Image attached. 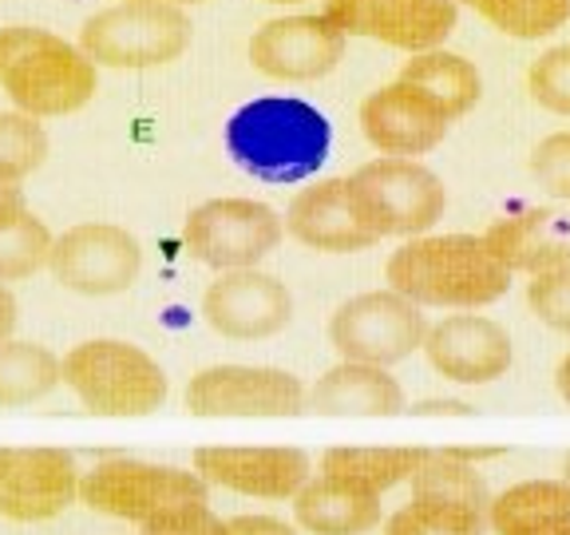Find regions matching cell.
Returning a JSON list of instances; mask_svg holds the SVG:
<instances>
[{"instance_id":"obj_1","label":"cell","mask_w":570,"mask_h":535,"mask_svg":"<svg viewBox=\"0 0 570 535\" xmlns=\"http://www.w3.org/2000/svg\"><path fill=\"white\" fill-rule=\"evenodd\" d=\"M389 290L420 310H483L508 294L511 270L491 254L483 234H420L389 254Z\"/></svg>"},{"instance_id":"obj_2","label":"cell","mask_w":570,"mask_h":535,"mask_svg":"<svg viewBox=\"0 0 570 535\" xmlns=\"http://www.w3.org/2000/svg\"><path fill=\"white\" fill-rule=\"evenodd\" d=\"M330 119L294 96H262L242 104L226 124V152L262 183H297L330 159Z\"/></svg>"},{"instance_id":"obj_3","label":"cell","mask_w":570,"mask_h":535,"mask_svg":"<svg viewBox=\"0 0 570 535\" xmlns=\"http://www.w3.org/2000/svg\"><path fill=\"white\" fill-rule=\"evenodd\" d=\"M0 91L24 116H71L96 96V64L48 28L9 25L0 28Z\"/></svg>"},{"instance_id":"obj_4","label":"cell","mask_w":570,"mask_h":535,"mask_svg":"<svg viewBox=\"0 0 570 535\" xmlns=\"http://www.w3.org/2000/svg\"><path fill=\"white\" fill-rule=\"evenodd\" d=\"M80 504L99 516L127 519L139 532H147L178 512L210 504V484L195 468L111 456V460H99L96 468L83 473Z\"/></svg>"},{"instance_id":"obj_5","label":"cell","mask_w":570,"mask_h":535,"mask_svg":"<svg viewBox=\"0 0 570 535\" xmlns=\"http://www.w3.org/2000/svg\"><path fill=\"white\" fill-rule=\"evenodd\" d=\"M63 385L96 417H151L167 405L170 381L147 349L119 338H96L63 357Z\"/></svg>"},{"instance_id":"obj_6","label":"cell","mask_w":570,"mask_h":535,"mask_svg":"<svg viewBox=\"0 0 570 535\" xmlns=\"http://www.w3.org/2000/svg\"><path fill=\"white\" fill-rule=\"evenodd\" d=\"M361 218L376 239H420L444 218V178L420 159L381 155L348 175Z\"/></svg>"},{"instance_id":"obj_7","label":"cell","mask_w":570,"mask_h":535,"mask_svg":"<svg viewBox=\"0 0 570 535\" xmlns=\"http://www.w3.org/2000/svg\"><path fill=\"white\" fill-rule=\"evenodd\" d=\"M195 40V25L175 4H111L83 20L80 48L96 68L142 71L175 64Z\"/></svg>"},{"instance_id":"obj_8","label":"cell","mask_w":570,"mask_h":535,"mask_svg":"<svg viewBox=\"0 0 570 535\" xmlns=\"http://www.w3.org/2000/svg\"><path fill=\"white\" fill-rule=\"evenodd\" d=\"M285 239V218L258 198H210L183 223V246L203 266L230 274L254 270Z\"/></svg>"},{"instance_id":"obj_9","label":"cell","mask_w":570,"mask_h":535,"mask_svg":"<svg viewBox=\"0 0 570 535\" xmlns=\"http://www.w3.org/2000/svg\"><path fill=\"white\" fill-rule=\"evenodd\" d=\"M428 318L416 302L396 290H368L341 302L330 318V346L341 361H365V366H396L424 349Z\"/></svg>"},{"instance_id":"obj_10","label":"cell","mask_w":570,"mask_h":535,"mask_svg":"<svg viewBox=\"0 0 570 535\" xmlns=\"http://www.w3.org/2000/svg\"><path fill=\"white\" fill-rule=\"evenodd\" d=\"M309 389L277 366H210L187 381L183 405L190 417H297Z\"/></svg>"},{"instance_id":"obj_11","label":"cell","mask_w":570,"mask_h":535,"mask_svg":"<svg viewBox=\"0 0 570 535\" xmlns=\"http://www.w3.org/2000/svg\"><path fill=\"white\" fill-rule=\"evenodd\" d=\"M52 278L83 298H111L131 290L142 270V246L127 226L80 223L52 242Z\"/></svg>"},{"instance_id":"obj_12","label":"cell","mask_w":570,"mask_h":535,"mask_svg":"<svg viewBox=\"0 0 570 535\" xmlns=\"http://www.w3.org/2000/svg\"><path fill=\"white\" fill-rule=\"evenodd\" d=\"M190 468L210 488L269 504H294L313 480V456L294 445H203L190 456Z\"/></svg>"},{"instance_id":"obj_13","label":"cell","mask_w":570,"mask_h":535,"mask_svg":"<svg viewBox=\"0 0 570 535\" xmlns=\"http://www.w3.org/2000/svg\"><path fill=\"white\" fill-rule=\"evenodd\" d=\"M80 464L63 448H0V516L12 524H45L63 516L80 499Z\"/></svg>"},{"instance_id":"obj_14","label":"cell","mask_w":570,"mask_h":535,"mask_svg":"<svg viewBox=\"0 0 570 535\" xmlns=\"http://www.w3.org/2000/svg\"><path fill=\"white\" fill-rule=\"evenodd\" d=\"M321 17L345 36H365L404 52H432L455 32V0H325Z\"/></svg>"},{"instance_id":"obj_15","label":"cell","mask_w":570,"mask_h":535,"mask_svg":"<svg viewBox=\"0 0 570 535\" xmlns=\"http://www.w3.org/2000/svg\"><path fill=\"white\" fill-rule=\"evenodd\" d=\"M348 36L317 12L274 17L249 36V64L269 80L305 84L330 76L345 60Z\"/></svg>"},{"instance_id":"obj_16","label":"cell","mask_w":570,"mask_h":535,"mask_svg":"<svg viewBox=\"0 0 570 535\" xmlns=\"http://www.w3.org/2000/svg\"><path fill=\"white\" fill-rule=\"evenodd\" d=\"M294 318V298L266 270H230L218 274L203 294V321L218 338L262 341L274 338Z\"/></svg>"},{"instance_id":"obj_17","label":"cell","mask_w":570,"mask_h":535,"mask_svg":"<svg viewBox=\"0 0 570 535\" xmlns=\"http://www.w3.org/2000/svg\"><path fill=\"white\" fill-rule=\"evenodd\" d=\"M424 357L444 381L475 389V385H491L499 377H508L515 349H511V333L495 318L468 310L448 313L436 325H428Z\"/></svg>"},{"instance_id":"obj_18","label":"cell","mask_w":570,"mask_h":535,"mask_svg":"<svg viewBox=\"0 0 570 535\" xmlns=\"http://www.w3.org/2000/svg\"><path fill=\"white\" fill-rule=\"evenodd\" d=\"M361 132L381 155H396V159H416L440 147L452 127V119L440 111L424 91L412 84H384V88L368 91L361 104Z\"/></svg>"},{"instance_id":"obj_19","label":"cell","mask_w":570,"mask_h":535,"mask_svg":"<svg viewBox=\"0 0 570 535\" xmlns=\"http://www.w3.org/2000/svg\"><path fill=\"white\" fill-rule=\"evenodd\" d=\"M285 234H294L305 250H317V254H356L381 242L361 218L348 175L321 178L313 187L297 191L285 211Z\"/></svg>"},{"instance_id":"obj_20","label":"cell","mask_w":570,"mask_h":535,"mask_svg":"<svg viewBox=\"0 0 570 535\" xmlns=\"http://www.w3.org/2000/svg\"><path fill=\"white\" fill-rule=\"evenodd\" d=\"M309 412L321 417H396L409 412L401 381L381 366L365 361H341L330 373H321L309 389Z\"/></svg>"},{"instance_id":"obj_21","label":"cell","mask_w":570,"mask_h":535,"mask_svg":"<svg viewBox=\"0 0 570 535\" xmlns=\"http://www.w3.org/2000/svg\"><path fill=\"white\" fill-rule=\"evenodd\" d=\"M491 254H495L511 274H543V270L567 266L570 262V231L559 223V214L547 206L519 211L511 218H499L483 231Z\"/></svg>"},{"instance_id":"obj_22","label":"cell","mask_w":570,"mask_h":535,"mask_svg":"<svg viewBox=\"0 0 570 535\" xmlns=\"http://www.w3.org/2000/svg\"><path fill=\"white\" fill-rule=\"evenodd\" d=\"M294 524L309 535H368L384 524V504L373 492L317 473L297 492Z\"/></svg>"},{"instance_id":"obj_23","label":"cell","mask_w":570,"mask_h":535,"mask_svg":"<svg viewBox=\"0 0 570 535\" xmlns=\"http://www.w3.org/2000/svg\"><path fill=\"white\" fill-rule=\"evenodd\" d=\"M428 453L432 448L412 445H333L321 453V473L384 496L396 484H409L420 464L428 460Z\"/></svg>"},{"instance_id":"obj_24","label":"cell","mask_w":570,"mask_h":535,"mask_svg":"<svg viewBox=\"0 0 570 535\" xmlns=\"http://www.w3.org/2000/svg\"><path fill=\"white\" fill-rule=\"evenodd\" d=\"M401 84H412L416 91H424L432 104L444 111L448 119L468 116L483 96V76L468 56L448 52V48H432V52H416L412 60H404Z\"/></svg>"},{"instance_id":"obj_25","label":"cell","mask_w":570,"mask_h":535,"mask_svg":"<svg viewBox=\"0 0 570 535\" xmlns=\"http://www.w3.org/2000/svg\"><path fill=\"white\" fill-rule=\"evenodd\" d=\"M570 519V484L562 480H519L491 496L488 527L495 535H534Z\"/></svg>"},{"instance_id":"obj_26","label":"cell","mask_w":570,"mask_h":535,"mask_svg":"<svg viewBox=\"0 0 570 535\" xmlns=\"http://www.w3.org/2000/svg\"><path fill=\"white\" fill-rule=\"evenodd\" d=\"M63 385V361L40 341H0V409H24Z\"/></svg>"},{"instance_id":"obj_27","label":"cell","mask_w":570,"mask_h":535,"mask_svg":"<svg viewBox=\"0 0 570 535\" xmlns=\"http://www.w3.org/2000/svg\"><path fill=\"white\" fill-rule=\"evenodd\" d=\"M488 504L452 496H409L404 508L384 519V535H483Z\"/></svg>"},{"instance_id":"obj_28","label":"cell","mask_w":570,"mask_h":535,"mask_svg":"<svg viewBox=\"0 0 570 535\" xmlns=\"http://www.w3.org/2000/svg\"><path fill=\"white\" fill-rule=\"evenodd\" d=\"M511 40H543L570 20V0H455Z\"/></svg>"},{"instance_id":"obj_29","label":"cell","mask_w":570,"mask_h":535,"mask_svg":"<svg viewBox=\"0 0 570 535\" xmlns=\"http://www.w3.org/2000/svg\"><path fill=\"white\" fill-rule=\"evenodd\" d=\"M48 159V132L36 116L0 111V183H20Z\"/></svg>"},{"instance_id":"obj_30","label":"cell","mask_w":570,"mask_h":535,"mask_svg":"<svg viewBox=\"0 0 570 535\" xmlns=\"http://www.w3.org/2000/svg\"><path fill=\"white\" fill-rule=\"evenodd\" d=\"M52 231H48L32 211L20 214L17 223L0 226V282H20L32 278L52 259Z\"/></svg>"},{"instance_id":"obj_31","label":"cell","mask_w":570,"mask_h":535,"mask_svg":"<svg viewBox=\"0 0 570 535\" xmlns=\"http://www.w3.org/2000/svg\"><path fill=\"white\" fill-rule=\"evenodd\" d=\"M527 91L534 104L554 111V116H570V45L547 48L527 68Z\"/></svg>"},{"instance_id":"obj_32","label":"cell","mask_w":570,"mask_h":535,"mask_svg":"<svg viewBox=\"0 0 570 535\" xmlns=\"http://www.w3.org/2000/svg\"><path fill=\"white\" fill-rule=\"evenodd\" d=\"M527 305H531V313L543 325H551L554 333H567L570 338V262L534 274L527 282Z\"/></svg>"},{"instance_id":"obj_33","label":"cell","mask_w":570,"mask_h":535,"mask_svg":"<svg viewBox=\"0 0 570 535\" xmlns=\"http://www.w3.org/2000/svg\"><path fill=\"white\" fill-rule=\"evenodd\" d=\"M531 175L547 195L570 203V132H554L534 143L531 152Z\"/></svg>"},{"instance_id":"obj_34","label":"cell","mask_w":570,"mask_h":535,"mask_svg":"<svg viewBox=\"0 0 570 535\" xmlns=\"http://www.w3.org/2000/svg\"><path fill=\"white\" fill-rule=\"evenodd\" d=\"M218 535H297V527L285 524V519H277V516H266V512H249V516L223 519Z\"/></svg>"},{"instance_id":"obj_35","label":"cell","mask_w":570,"mask_h":535,"mask_svg":"<svg viewBox=\"0 0 570 535\" xmlns=\"http://www.w3.org/2000/svg\"><path fill=\"white\" fill-rule=\"evenodd\" d=\"M20 214H28L24 191H20L17 183H0V226L17 223Z\"/></svg>"},{"instance_id":"obj_36","label":"cell","mask_w":570,"mask_h":535,"mask_svg":"<svg viewBox=\"0 0 570 535\" xmlns=\"http://www.w3.org/2000/svg\"><path fill=\"white\" fill-rule=\"evenodd\" d=\"M412 417H468L472 412V405L468 401H420L412 405Z\"/></svg>"},{"instance_id":"obj_37","label":"cell","mask_w":570,"mask_h":535,"mask_svg":"<svg viewBox=\"0 0 570 535\" xmlns=\"http://www.w3.org/2000/svg\"><path fill=\"white\" fill-rule=\"evenodd\" d=\"M17 330V298L9 294V285L0 282V341H9Z\"/></svg>"},{"instance_id":"obj_38","label":"cell","mask_w":570,"mask_h":535,"mask_svg":"<svg viewBox=\"0 0 570 535\" xmlns=\"http://www.w3.org/2000/svg\"><path fill=\"white\" fill-rule=\"evenodd\" d=\"M452 456H460V460H468V464H475L480 468V460H491V456H499L503 448H448Z\"/></svg>"},{"instance_id":"obj_39","label":"cell","mask_w":570,"mask_h":535,"mask_svg":"<svg viewBox=\"0 0 570 535\" xmlns=\"http://www.w3.org/2000/svg\"><path fill=\"white\" fill-rule=\"evenodd\" d=\"M554 389H559V397L570 405V353L559 361V369H554Z\"/></svg>"},{"instance_id":"obj_40","label":"cell","mask_w":570,"mask_h":535,"mask_svg":"<svg viewBox=\"0 0 570 535\" xmlns=\"http://www.w3.org/2000/svg\"><path fill=\"white\" fill-rule=\"evenodd\" d=\"M119 4H203V0H119Z\"/></svg>"},{"instance_id":"obj_41","label":"cell","mask_w":570,"mask_h":535,"mask_svg":"<svg viewBox=\"0 0 570 535\" xmlns=\"http://www.w3.org/2000/svg\"><path fill=\"white\" fill-rule=\"evenodd\" d=\"M534 535H570V519H562V524L543 527V532H534Z\"/></svg>"},{"instance_id":"obj_42","label":"cell","mask_w":570,"mask_h":535,"mask_svg":"<svg viewBox=\"0 0 570 535\" xmlns=\"http://www.w3.org/2000/svg\"><path fill=\"white\" fill-rule=\"evenodd\" d=\"M562 480H567V484H570V453H567V456H562Z\"/></svg>"},{"instance_id":"obj_43","label":"cell","mask_w":570,"mask_h":535,"mask_svg":"<svg viewBox=\"0 0 570 535\" xmlns=\"http://www.w3.org/2000/svg\"><path fill=\"white\" fill-rule=\"evenodd\" d=\"M266 4H302V0H266Z\"/></svg>"},{"instance_id":"obj_44","label":"cell","mask_w":570,"mask_h":535,"mask_svg":"<svg viewBox=\"0 0 570 535\" xmlns=\"http://www.w3.org/2000/svg\"><path fill=\"white\" fill-rule=\"evenodd\" d=\"M139 535H142V532H139Z\"/></svg>"}]
</instances>
